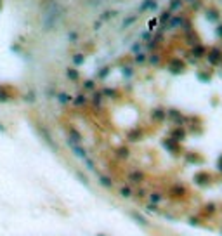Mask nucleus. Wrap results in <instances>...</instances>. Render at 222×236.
<instances>
[{"instance_id": "nucleus-1", "label": "nucleus", "mask_w": 222, "mask_h": 236, "mask_svg": "<svg viewBox=\"0 0 222 236\" xmlns=\"http://www.w3.org/2000/svg\"><path fill=\"white\" fill-rule=\"evenodd\" d=\"M219 56H221V52L217 51V49H213L212 54H210V61H212V62H217V61H219Z\"/></svg>"}, {"instance_id": "nucleus-2", "label": "nucleus", "mask_w": 222, "mask_h": 236, "mask_svg": "<svg viewBox=\"0 0 222 236\" xmlns=\"http://www.w3.org/2000/svg\"><path fill=\"white\" fill-rule=\"evenodd\" d=\"M134 21H135V18H129V19H125V23H123V28H125V26H130Z\"/></svg>"}, {"instance_id": "nucleus-3", "label": "nucleus", "mask_w": 222, "mask_h": 236, "mask_svg": "<svg viewBox=\"0 0 222 236\" xmlns=\"http://www.w3.org/2000/svg\"><path fill=\"white\" fill-rule=\"evenodd\" d=\"M151 2H153V0H144V4L141 5V9H139V10H146V7H148V5H149Z\"/></svg>"}, {"instance_id": "nucleus-4", "label": "nucleus", "mask_w": 222, "mask_h": 236, "mask_svg": "<svg viewBox=\"0 0 222 236\" xmlns=\"http://www.w3.org/2000/svg\"><path fill=\"white\" fill-rule=\"evenodd\" d=\"M121 195H127V196H129V195H130V191H129V189H125V187H123V189H121Z\"/></svg>"}, {"instance_id": "nucleus-5", "label": "nucleus", "mask_w": 222, "mask_h": 236, "mask_svg": "<svg viewBox=\"0 0 222 236\" xmlns=\"http://www.w3.org/2000/svg\"><path fill=\"white\" fill-rule=\"evenodd\" d=\"M158 200H160V196H158V195H154V196H151V201H158Z\"/></svg>"}, {"instance_id": "nucleus-6", "label": "nucleus", "mask_w": 222, "mask_h": 236, "mask_svg": "<svg viewBox=\"0 0 222 236\" xmlns=\"http://www.w3.org/2000/svg\"><path fill=\"white\" fill-rule=\"evenodd\" d=\"M217 33H219V35H222V26L219 28V30H217Z\"/></svg>"}]
</instances>
